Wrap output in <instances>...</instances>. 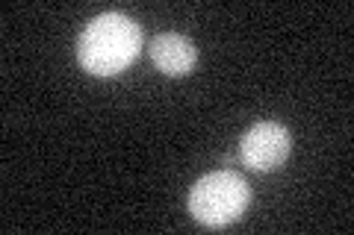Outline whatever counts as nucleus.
I'll return each mask as SVG.
<instances>
[{"instance_id": "obj_1", "label": "nucleus", "mask_w": 354, "mask_h": 235, "mask_svg": "<svg viewBox=\"0 0 354 235\" xmlns=\"http://www.w3.org/2000/svg\"><path fill=\"white\" fill-rule=\"evenodd\" d=\"M142 30L133 18L121 12H104L88 21L80 41H77V59L95 76H113L124 71L139 56Z\"/></svg>"}, {"instance_id": "obj_2", "label": "nucleus", "mask_w": 354, "mask_h": 235, "mask_svg": "<svg viewBox=\"0 0 354 235\" xmlns=\"http://www.w3.org/2000/svg\"><path fill=\"white\" fill-rule=\"evenodd\" d=\"M251 203V188L234 171H213L189 192V212L204 227H227L242 218Z\"/></svg>"}, {"instance_id": "obj_3", "label": "nucleus", "mask_w": 354, "mask_h": 235, "mask_svg": "<svg viewBox=\"0 0 354 235\" xmlns=\"http://www.w3.org/2000/svg\"><path fill=\"white\" fill-rule=\"evenodd\" d=\"M292 147V139H290V130L278 121H260L254 124L245 136L239 141V156L251 171L266 174V171H274L281 167L283 159L290 156Z\"/></svg>"}, {"instance_id": "obj_4", "label": "nucleus", "mask_w": 354, "mask_h": 235, "mask_svg": "<svg viewBox=\"0 0 354 235\" xmlns=\"http://www.w3.org/2000/svg\"><path fill=\"white\" fill-rule=\"evenodd\" d=\"M151 56H153V65L165 76H186L198 62L195 44L186 36H177V32H162V36L153 39Z\"/></svg>"}]
</instances>
